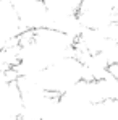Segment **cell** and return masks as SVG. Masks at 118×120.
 <instances>
[{
  "label": "cell",
  "instance_id": "obj_1",
  "mask_svg": "<svg viewBox=\"0 0 118 120\" xmlns=\"http://www.w3.org/2000/svg\"><path fill=\"white\" fill-rule=\"evenodd\" d=\"M20 59L15 76H34L52 63L76 54V39L54 28L26 31L18 41Z\"/></svg>",
  "mask_w": 118,
  "mask_h": 120
},
{
  "label": "cell",
  "instance_id": "obj_2",
  "mask_svg": "<svg viewBox=\"0 0 118 120\" xmlns=\"http://www.w3.org/2000/svg\"><path fill=\"white\" fill-rule=\"evenodd\" d=\"M32 80L52 94H63L79 81L87 80V70L76 54L68 55L42 70L40 73L31 76Z\"/></svg>",
  "mask_w": 118,
  "mask_h": 120
},
{
  "label": "cell",
  "instance_id": "obj_3",
  "mask_svg": "<svg viewBox=\"0 0 118 120\" xmlns=\"http://www.w3.org/2000/svg\"><path fill=\"white\" fill-rule=\"evenodd\" d=\"M20 16L21 26L26 31H36L40 28H49V10L44 0H10Z\"/></svg>",
  "mask_w": 118,
  "mask_h": 120
},
{
  "label": "cell",
  "instance_id": "obj_4",
  "mask_svg": "<svg viewBox=\"0 0 118 120\" xmlns=\"http://www.w3.org/2000/svg\"><path fill=\"white\" fill-rule=\"evenodd\" d=\"M24 29L10 0H0V50L18 44Z\"/></svg>",
  "mask_w": 118,
  "mask_h": 120
}]
</instances>
